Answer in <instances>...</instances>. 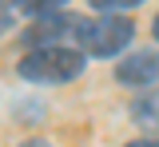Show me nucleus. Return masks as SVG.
Listing matches in <instances>:
<instances>
[{"instance_id": "8", "label": "nucleus", "mask_w": 159, "mask_h": 147, "mask_svg": "<svg viewBox=\"0 0 159 147\" xmlns=\"http://www.w3.org/2000/svg\"><path fill=\"white\" fill-rule=\"evenodd\" d=\"M8 24H12V8H8V4H0V36L8 32Z\"/></svg>"}, {"instance_id": "3", "label": "nucleus", "mask_w": 159, "mask_h": 147, "mask_svg": "<svg viewBox=\"0 0 159 147\" xmlns=\"http://www.w3.org/2000/svg\"><path fill=\"white\" fill-rule=\"evenodd\" d=\"M76 32V16H64V12H48V16H36V20L28 24L24 32H20V40L28 44V52H36V48H56L64 36H72Z\"/></svg>"}, {"instance_id": "4", "label": "nucleus", "mask_w": 159, "mask_h": 147, "mask_svg": "<svg viewBox=\"0 0 159 147\" xmlns=\"http://www.w3.org/2000/svg\"><path fill=\"white\" fill-rule=\"evenodd\" d=\"M116 80L123 87H155V80H159V56L155 52H135V56H123L119 60V68H116Z\"/></svg>"}, {"instance_id": "10", "label": "nucleus", "mask_w": 159, "mask_h": 147, "mask_svg": "<svg viewBox=\"0 0 159 147\" xmlns=\"http://www.w3.org/2000/svg\"><path fill=\"white\" fill-rule=\"evenodd\" d=\"M24 147H52V143H48V139H28Z\"/></svg>"}, {"instance_id": "5", "label": "nucleus", "mask_w": 159, "mask_h": 147, "mask_svg": "<svg viewBox=\"0 0 159 147\" xmlns=\"http://www.w3.org/2000/svg\"><path fill=\"white\" fill-rule=\"evenodd\" d=\"M131 119L143 131L159 135V87H143L135 100H131Z\"/></svg>"}, {"instance_id": "2", "label": "nucleus", "mask_w": 159, "mask_h": 147, "mask_svg": "<svg viewBox=\"0 0 159 147\" xmlns=\"http://www.w3.org/2000/svg\"><path fill=\"white\" fill-rule=\"evenodd\" d=\"M84 52L80 48H36V52H28L24 60H20V76L24 80H36V84H68V80H76L80 72H84Z\"/></svg>"}, {"instance_id": "11", "label": "nucleus", "mask_w": 159, "mask_h": 147, "mask_svg": "<svg viewBox=\"0 0 159 147\" xmlns=\"http://www.w3.org/2000/svg\"><path fill=\"white\" fill-rule=\"evenodd\" d=\"M151 32H155V40H159V16H155V24H151Z\"/></svg>"}, {"instance_id": "1", "label": "nucleus", "mask_w": 159, "mask_h": 147, "mask_svg": "<svg viewBox=\"0 0 159 147\" xmlns=\"http://www.w3.org/2000/svg\"><path fill=\"white\" fill-rule=\"evenodd\" d=\"M135 36V24L127 20V16H96V20H76V32H72V40L80 44V52L84 56H99V60H111L119 56L127 44Z\"/></svg>"}, {"instance_id": "7", "label": "nucleus", "mask_w": 159, "mask_h": 147, "mask_svg": "<svg viewBox=\"0 0 159 147\" xmlns=\"http://www.w3.org/2000/svg\"><path fill=\"white\" fill-rule=\"evenodd\" d=\"M135 4H143V0H92V8H99V12H111V16H119L123 8H135Z\"/></svg>"}, {"instance_id": "9", "label": "nucleus", "mask_w": 159, "mask_h": 147, "mask_svg": "<svg viewBox=\"0 0 159 147\" xmlns=\"http://www.w3.org/2000/svg\"><path fill=\"white\" fill-rule=\"evenodd\" d=\"M127 147H159V139H135V143H127Z\"/></svg>"}, {"instance_id": "6", "label": "nucleus", "mask_w": 159, "mask_h": 147, "mask_svg": "<svg viewBox=\"0 0 159 147\" xmlns=\"http://www.w3.org/2000/svg\"><path fill=\"white\" fill-rule=\"evenodd\" d=\"M64 0H20V8L24 12H32V16H48V12H56Z\"/></svg>"}]
</instances>
